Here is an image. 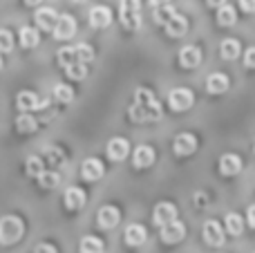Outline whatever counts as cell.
I'll return each instance as SVG.
<instances>
[{"label": "cell", "mask_w": 255, "mask_h": 253, "mask_svg": "<svg viewBox=\"0 0 255 253\" xmlns=\"http://www.w3.org/2000/svg\"><path fill=\"white\" fill-rule=\"evenodd\" d=\"M128 117L136 124H143V121H159L163 117L161 103L157 101V97L152 94V90L148 88H136L134 90V101L130 103V110Z\"/></svg>", "instance_id": "cell-1"}, {"label": "cell", "mask_w": 255, "mask_h": 253, "mask_svg": "<svg viewBox=\"0 0 255 253\" xmlns=\"http://www.w3.org/2000/svg\"><path fill=\"white\" fill-rule=\"evenodd\" d=\"M25 233V224L18 215H4L0 220V245H13Z\"/></svg>", "instance_id": "cell-2"}, {"label": "cell", "mask_w": 255, "mask_h": 253, "mask_svg": "<svg viewBox=\"0 0 255 253\" xmlns=\"http://www.w3.org/2000/svg\"><path fill=\"white\" fill-rule=\"evenodd\" d=\"M119 20L126 29H139L141 27V0H121Z\"/></svg>", "instance_id": "cell-3"}, {"label": "cell", "mask_w": 255, "mask_h": 253, "mask_svg": "<svg viewBox=\"0 0 255 253\" xmlns=\"http://www.w3.org/2000/svg\"><path fill=\"white\" fill-rule=\"evenodd\" d=\"M193 103H195V97H193V92H190L188 88H175L170 92V97H168V106H170L175 112L188 110Z\"/></svg>", "instance_id": "cell-4"}, {"label": "cell", "mask_w": 255, "mask_h": 253, "mask_svg": "<svg viewBox=\"0 0 255 253\" xmlns=\"http://www.w3.org/2000/svg\"><path fill=\"white\" fill-rule=\"evenodd\" d=\"M172 150H175L177 157H188L197 150V137L193 132H181L175 137L172 141Z\"/></svg>", "instance_id": "cell-5"}, {"label": "cell", "mask_w": 255, "mask_h": 253, "mask_svg": "<svg viewBox=\"0 0 255 253\" xmlns=\"http://www.w3.org/2000/svg\"><path fill=\"white\" fill-rule=\"evenodd\" d=\"M54 36H56L58 40H67L74 36L76 31V20L72 13H61V16L56 18V25H54Z\"/></svg>", "instance_id": "cell-6"}, {"label": "cell", "mask_w": 255, "mask_h": 253, "mask_svg": "<svg viewBox=\"0 0 255 253\" xmlns=\"http://www.w3.org/2000/svg\"><path fill=\"white\" fill-rule=\"evenodd\" d=\"M184 236H186V227L179 220H172V222L161 227V242H166V245H177V242L184 240Z\"/></svg>", "instance_id": "cell-7"}, {"label": "cell", "mask_w": 255, "mask_h": 253, "mask_svg": "<svg viewBox=\"0 0 255 253\" xmlns=\"http://www.w3.org/2000/svg\"><path fill=\"white\" fill-rule=\"evenodd\" d=\"M106 152L110 161H124L128 157V152H130V143L124 137H112L106 146Z\"/></svg>", "instance_id": "cell-8"}, {"label": "cell", "mask_w": 255, "mask_h": 253, "mask_svg": "<svg viewBox=\"0 0 255 253\" xmlns=\"http://www.w3.org/2000/svg\"><path fill=\"white\" fill-rule=\"evenodd\" d=\"M172 220H177V206L175 204H170V202H161V204L154 206L152 222L157 224V227H163V224L172 222Z\"/></svg>", "instance_id": "cell-9"}, {"label": "cell", "mask_w": 255, "mask_h": 253, "mask_svg": "<svg viewBox=\"0 0 255 253\" xmlns=\"http://www.w3.org/2000/svg\"><path fill=\"white\" fill-rule=\"evenodd\" d=\"M163 29H166L168 36H172V38H179V36H184L186 31H188V18L175 11L166 22H163Z\"/></svg>", "instance_id": "cell-10"}, {"label": "cell", "mask_w": 255, "mask_h": 253, "mask_svg": "<svg viewBox=\"0 0 255 253\" xmlns=\"http://www.w3.org/2000/svg\"><path fill=\"white\" fill-rule=\"evenodd\" d=\"M202 56L204 54L197 45H186V47L179 49V65L186 67V70H193V67H197L202 63Z\"/></svg>", "instance_id": "cell-11"}, {"label": "cell", "mask_w": 255, "mask_h": 253, "mask_svg": "<svg viewBox=\"0 0 255 253\" xmlns=\"http://www.w3.org/2000/svg\"><path fill=\"white\" fill-rule=\"evenodd\" d=\"M103 173H106V168H103L101 159H97V157H88V159L83 161V166H81V175H83V179H88V182L101 179Z\"/></svg>", "instance_id": "cell-12"}, {"label": "cell", "mask_w": 255, "mask_h": 253, "mask_svg": "<svg viewBox=\"0 0 255 253\" xmlns=\"http://www.w3.org/2000/svg\"><path fill=\"white\" fill-rule=\"evenodd\" d=\"M204 240H206V245L211 247H222L224 245V231H222L220 222H215V220H208L206 224H204Z\"/></svg>", "instance_id": "cell-13"}, {"label": "cell", "mask_w": 255, "mask_h": 253, "mask_svg": "<svg viewBox=\"0 0 255 253\" xmlns=\"http://www.w3.org/2000/svg\"><path fill=\"white\" fill-rule=\"evenodd\" d=\"M56 18H58L56 9H52V7H43V9H38V11H36L34 20H36V25H38V29H43V31H52V29H54V25H56Z\"/></svg>", "instance_id": "cell-14"}, {"label": "cell", "mask_w": 255, "mask_h": 253, "mask_svg": "<svg viewBox=\"0 0 255 253\" xmlns=\"http://www.w3.org/2000/svg\"><path fill=\"white\" fill-rule=\"evenodd\" d=\"M119 220H121V213L117 206H103L97 215V222L101 229H115L119 224Z\"/></svg>", "instance_id": "cell-15"}, {"label": "cell", "mask_w": 255, "mask_h": 253, "mask_svg": "<svg viewBox=\"0 0 255 253\" xmlns=\"http://www.w3.org/2000/svg\"><path fill=\"white\" fill-rule=\"evenodd\" d=\"M112 22V11L103 4H97V7L90 9V25L97 27V29H103Z\"/></svg>", "instance_id": "cell-16"}, {"label": "cell", "mask_w": 255, "mask_h": 253, "mask_svg": "<svg viewBox=\"0 0 255 253\" xmlns=\"http://www.w3.org/2000/svg\"><path fill=\"white\" fill-rule=\"evenodd\" d=\"M240 170H242V159H240L238 155L229 152V155H222L220 157V173L222 175H226V177H233V175H238Z\"/></svg>", "instance_id": "cell-17"}, {"label": "cell", "mask_w": 255, "mask_h": 253, "mask_svg": "<svg viewBox=\"0 0 255 253\" xmlns=\"http://www.w3.org/2000/svg\"><path fill=\"white\" fill-rule=\"evenodd\" d=\"M145 238H148V231H145V227H141V224H130V227H126L124 240L128 247H141L145 242Z\"/></svg>", "instance_id": "cell-18"}, {"label": "cell", "mask_w": 255, "mask_h": 253, "mask_svg": "<svg viewBox=\"0 0 255 253\" xmlns=\"http://www.w3.org/2000/svg\"><path fill=\"white\" fill-rule=\"evenodd\" d=\"M63 200H65V206L70 211H79L85 206V191L79 186H70L65 191V195H63Z\"/></svg>", "instance_id": "cell-19"}, {"label": "cell", "mask_w": 255, "mask_h": 253, "mask_svg": "<svg viewBox=\"0 0 255 253\" xmlns=\"http://www.w3.org/2000/svg\"><path fill=\"white\" fill-rule=\"evenodd\" d=\"M206 90L211 94H224L229 90V76L222 74V72H213L206 79Z\"/></svg>", "instance_id": "cell-20"}, {"label": "cell", "mask_w": 255, "mask_h": 253, "mask_svg": "<svg viewBox=\"0 0 255 253\" xmlns=\"http://www.w3.org/2000/svg\"><path fill=\"white\" fill-rule=\"evenodd\" d=\"M16 106L20 112H31V110H38L40 108V99L36 97L34 92H29V90H22L16 97Z\"/></svg>", "instance_id": "cell-21"}, {"label": "cell", "mask_w": 255, "mask_h": 253, "mask_svg": "<svg viewBox=\"0 0 255 253\" xmlns=\"http://www.w3.org/2000/svg\"><path fill=\"white\" fill-rule=\"evenodd\" d=\"M132 161H134V168H150L154 164V150L150 146H139L132 155Z\"/></svg>", "instance_id": "cell-22"}, {"label": "cell", "mask_w": 255, "mask_h": 253, "mask_svg": "<svg viewBox=\"0 0 255 253\" xmlns=\"http://www.w3.org/2000/svg\"><path fill=\"white\" fill-rule=\"evenodd\" d=\"M18 38H20V45L25 49H31V47H36V45L40 43L38 29H36V27H29V25L20 27V34H18Z\"/></svg>", "instance_id": "cell-23"}, {"label": "cell", "mask_w": 255, "mask_h": 253, "mask_svg": "<svg viewBox=\"0 0 255 253\" xmlns=\"http://www.w3.org/2000/svg\"><path fill=\"white\" fill-rule=\"evenodd\" d=\"M16 128H18V132L31 134V132H36V130H38V121H36L29 112H22V115L16 119Z\"/></svg>", "instance_id": "cell-24"}, {"label": "cell", "mask_w": 255, "mask_h": 253, "mask_svg": "<svg viewBox=\"0 0 255 253\" xmlns=\"http://www.w3.org/2000/svg\"><path fill=\"white\" fill-rule=\"evenodd\" d=\"M220 54L222 58H226V61H235V58L240 56V43L235 38H226L222 40L220 45Z\"/></svg>", "instance_id": "cell-25"}, {"label": "cell", "mask_w": 255, "mask_h": 253, "mask_svg": "<svg viewBox=\"0 0 255 253\" xmlns=\"http://www.w3.org/2000/svg\"><path fill=\"white\" fill-rule=\"evenodd\" d=\"M217 22H220L222 27H231L235 22V9L226 2L220 4V7H217Z\"/></svg>", "instance_id": "cell-26"}, {"label": "cell", "mask_w": 255, "mask_h": 253, "mask_svg": "<svg viewBox=\"0 0 255 253\" xmlns=\"http://www.w3.org/2000/svg\"><path fill=\"white\" fill-rule=\"evenodd\" d=\"M25 170H27L29 177H38V175L45 170V159L43 157H38V155H31L29 159H27V164H25Z\"/></svg>", "instance_id": "cell-27"}, {"label": "cell", "mask_w": 255, "mask_h": 253, "mask_svg": "<svg viewBox=\"0 0 255 253\" xmlns=\"http://www.w3.org/2000/svg\"><path fill=\"white\" fill-rule=\"evenodd\" d=\"M36 179H38V184L43 188H56L58 184H61V177H58L56 170H47V168H45Z\"/></svg>", "instance_id": "cell-28"}, {"label": "cell", "mask_w": 255, "mask_h": 253, "mask_svg": "<svg viewBox=\"0 0 255 253\" xmlns=\"http://www.w3.org/2000/svg\"><path fill=\"white\" fill-rule=\"evenodd\" d=\"M63 70H65V74L70 76V79H74V81H83L85 76H88V65H85V63H81V61L72 63V65L63 67Z\"/></svg>", "instance_id": "cell-29"}, {"label": "cell", "mask_w": 255, "mask_h": 253, "mask_svg": "<svg viewBox=\"0 0 255 253\" xmlns=\"http://www.w3.org/2000/svg\"><path fill=\"white\" fill-rule=\"evenodd\" d=\"M81 253H103V242L94 236H85L81 240Z\"/></svg>", "instance_id": "cell-30"}, {"label": "cell", "mask_w": 255, "mask_h": 253, "mask_svg": "<svg viewBox=\"0 0 255 253\" xmlns=\"http://www.w3.org/2000/svg\"><path fill=\"white\" fill-rule=\"evenodd\" d=\"M54 99H56L58 103H72L74 101V90L70 88V85H54Z\"/></svg>", "instance_id": "cell-31"}, {"label": "cell", "mask_w": 255, "mask_h": 253, "mask_svg": "<svg viewBox=\"0 0 255 253\" xmlns=\"http://www.w3.org/2000/svg\"><path fill=\"white\" fill-rule=\"evenodd\" d=\"M226 231H229L231 236H242L244 222H242V218H240L238 213H229V215H226Z\"/></svg>", "instance_id": "cell-32"}, {"label": "cell", "mask_w": 255, "mask_h": 253, "mask_svg": "<svg viewBox=\"0 0 255 253\" xmlns=\"http://www.w3.org/2000/svg\"><path fill=\"white\" fill-rule=\"evenodd\" d=\"M72 49H74V56L79 58L81 63H85V65H88L90 61H94V49L90 47L88 43H79L76 47H72Z\"/></svg>", "instance_id": "cell-33"}, {"label": "cell", "mask_w": 255, "mask_h": 253, "mask_svg": "<svg viewBox=\"0 0 255 253\" xmlns=\"http://www.w3.org/2000/svg\"><path fill=\"white\" fill-rule=\"evenodd\" d=\"M152 9H154V20H157L159 25H163V22H166L168 18L175 13V9L170 7V2H168V4H161V7H152Z\"/></svg>", "instance_id": "cell-34"}, {"label": "cell", "mask_w": 255, "mask_h": 253, "mask_svg": "<svg viewBox=\"0 0 255 253\" xmlns=\"http://www.w3.org/2000/svg\"><path fill=\"white\" fill-rule=\"evenodd\" d=\"M45 159H47L52 166H58V164H63V161H65V155H63L61 148L49 146V148H47V152H45Z\"/></svg>", "instance_id": "cell-35"}, {"label": "cell", "mask_w": 255, "mask_h": 253, "mask_svg": "<svg viewBox=\"0 0 255 253\" xmlns=\"http://www.w3.org/2000/svg\"><path fill=\"white\" fill-rule=\"evenodd\" d=\"M13 49V36L9 29H0V54H7Z\"/></svg>", "instance_id": "cell-36"}, {"label": "cell", "mask_w": 255, "mask_h": 253, "mask_svg": "<svg viewBox=\"0 0 255 253\" xmlns=\"http://www.w3.org/2000/svg\"><path fill=\"white\" fill-rule=\"evenodd\" d=\"M253 56H255V49H253V47H249V49H247V54H244V65H247V70H253V65H255Z\"/></svg>", "instance_id": "cell-37"}, {"label": "cell", "mask_w": 255, "mask_h": 253, "mask_svg": "<svg viewBox=\"0 0 255 253\" xmlns=\"http://www.w3.org/2000/svg\"><path fill=\"white\" fill-rule=\"evenodd\" d=\"M34 253H58V251H56V247H54V245H47V242H40V245L34 249Z\"/></svg>", "instance_id": "cell-38"}, {"label": "cell", "mask_w": 255, "mask_h": 253, "mask_svg": "<svg viewBox=\"0 0 255 253\" xmlns=\"http://www.w3.org/2000/svg\"><path fill=\"white\" fill-rule=\"evenodd\" d=\"M253 2L255 0H240V7H242L247 13H251L253 11Z\"/></svg>", "instance_id": "cell-39"}, {"label": "cell", "mask_w": 255, "mask_h": 253, "mask_svg": "<svg viewBox=\"0 0 255 253\" xmlns=\"http://www.w3.org/2000/svg\"><path fill=\"white\" fill-rule=\"evenodd\" d=\"M249 227H255V218H253V206H249Z\"/></svg>", "instance_id": "cell-40"}, {"label": "cell", "mask_w": 255, "mask_h": 253, "mask_svg": "<svg viewBox=\"0 0 255 253\" xmlns=\"http://www.w3.org/2000/svg\"><path fill=\"white\" fill-rule=\"evenodd\" d=\"M168 2H170V0H150L152 7H161V4H168Z\"/></svg>", "instance_id": "cell-41"}, {"label": "cell", "mask_w": 255, "mask_h": 253, "mask_svg": "<svg viewBox=\"0 0 255 253\" xmlns=\"http://www.w3.org/2000/svg\"><path fill=\"white\" fill-rule=\"evenodd\" d=\"M206 2L211 4V7H215V9H217V7H220V4H224L226 0H206Z\"/></svg>", "instance_id": "cell-42"}, {"label": "cell", "mask_w": 255, "mask_h": 253, "mask_svg": "<svg viewBox=\"0 0 255 253\" xmlns=\"http://www.w3.org/2000/svg\"><path fill=\"white\" fill-rule=\"evenodd\" d=\"M25 2H27V4H31V7H34V4H40V2H43V0H25Z\"/></svg>", "instance_id": "cell-43"}, {"label": "cell", "mask_w": 255, "mask_h": 253, "mask_svg": "<svg viewBox=\"0 0 255 253\" xmlns=\"http://www.w3.org/2000/svg\"><path fill=\"white\" fill-rule=\"evenodd\" d=\"M72 2H76V4H81V2H85V0H72Z\"/></svg>", "instance_id": "cell-44"}, {"label": "cell", "mask_w": 255, "mask_h": 253, "mask_svg": "<svg viewBox=\"0 0 255 253\" xmlns=\"http://www.w3.org/2000/svg\"><path fill=\"white\" fill-rule=\"evenodd\" d=\"M0 70H2V56H0Z\"/></svg>", "instance_id": "cell-45"}]
</instances>
